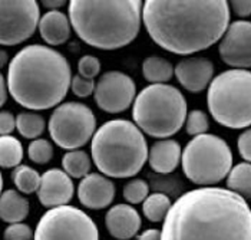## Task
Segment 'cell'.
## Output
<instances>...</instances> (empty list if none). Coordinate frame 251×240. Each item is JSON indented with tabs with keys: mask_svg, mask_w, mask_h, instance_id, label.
I'll use <instances>...</instances> for the list:
<instances>
[{
	"mask_svg": "<svg viewBox=\"0 0 251 240\" xmlns=\"http://www.w3.org/2000/svg\"><path fill=\"white\" fill-rule=\"evenodd\" d=\"M161 240H251L250 206L228 188H194L173 203Z\"/></svg>",
	"mask_w": 251,
	"mask_h": 240,
	"instance_id": "6da1fadb",
	"label": "cell"
},
{
	"mask_svg": "<svg viewBox=\"0 0 251 240\" xmlns=\"http://www.w3.org/2000/svg\"><path fill=\"white\" fill-rule=\"evenodd\" d=\"M226 0H147L142 19L150 38L167 52L193 55L223 39L230 26Z\"/></svg>",
	"mask_w": 251,
	"mask_h": 240,
	"instance_id": "7a4b0ae2",
	"label": "cell"
},
{
	"mask_svg": "<svg viewBox=\"0 0 251 240\" xmlns=\"http://www.w3.org/2000/svg\"><path fill=\"white\" fill-rule=\"evenodd\" d=\"M72 68L56 49L29 45L12 58L6 82L12 98L20 107L45 111L59 107L72 85Z\"/></svg>",
	"mask_w": 251,
	"mask_h": 240,
	"instance_id": "3957f363",
	"label": "cell"
},
{
	"mask_svg": "<svg viewBox=\"0 0 251 240\" xmlns=\"http://www.w3.org/2000/svg\"><path fill=\"white\" fill-rule=\"evenodd\" d=\"M141 0H72L69 19L77 38L102 51L121 49L134 42L141 30Z\"/></svg>",
	"mask_w": 251,
	"mask_h": 240,
	"instance_id": "277c9868",
	"label": "cell"
},
{
	"mask_svg": "<svg viewBox=\"0 0 251 240\" xmlns=\"http://www.w3.org/2000/svg\"><path fill=\"white\" fill-rule=\"evenodd\" d=\"M91 153L100 174L111 179L134 177L150 156L144 133L128 120L102 124L92 138Z\"/></svg>",
	"mask_w": 251,
	"mask_h": 240,
	"instance_id": "5b68a950",
	"label": "cell"
},
{
	"mask_svg": "<svg viewBox=\"0 0 251 240\" xmlns=\"http://www.w3.org/2000/svg\"><path fill=\"white\" fill-rule=\"evenodd\" d=\"M187 100L182 92L168 83L148 85L132 105V118L138 128L156 140L176 134L187 121Z\"/></svg>",
	"mask_w": 251,
	"mask_h": 240,
	"instance_id": "8992f818",
	"label": "cell"
},
{
	"mask_svg": "<svg viewBox=\"0 0 251 240\" xmlns=\"http://www.w3.org/2000/svg\"><path fill=\"white\" fill-rule=\"evenodd\" d=\"M207 105L215 122L231 130L251 127V72L230 69L218 74L208 86Z\"/></svg>",
	"mask_w": 251,
	"mask_h": 240,
	"instance_id": "52a82bcc",
	"label": "cell"
},
{
	"mask_svg": "<svg viewBox=\"0 0 251 240\" xmlns=\"http://www.w3.org/2000/svg\"><path fill=\"white\" fill-rule=\"evenodd\" d=\"M184 176L197 186H215L228 177L232 170L230 145L218 135L194 137L182 150Z\"/></svg>",
	"mask_w": 251,
	"mask_h": 240,
	"instance_id": "ba28073f",
	"label": "cell"
},
{
	"mask_svg": "<svg viewBox=\"0 0 251 240\" xmlns=\"http://www.w3.org/2000/svg\"><path fill=\"white\" fill-rule=\"evenodd\" d=\"M48 130L58 147L74 151L94 138L97 118L88 105L69 101L55 108L49 118Z\"/></svg>",
	"mask_w": 251,
	"mask_h": 240,
	"instance_id": "9c48e42d",
	"label": "cell"
},
{
	"mask_svg": "<svg viewBox=\"0 0 251 240\" xmlns=\"http://www.w3.org/2000/svg\"><path fill=\"white\" fill-rule=\"evenodd\" d=\"M33 240H99L97 224L75 206L49 209L38 221Z\"/></svg>",
	"mask_w": 251,
	"mask_h": 240,
	"instance_id": "30bf717a",
	"label": "cell"
},
{
	"mask_svg": "<svg viewBox=\"0 0 251 240\" xmlns=\"http://www.w3.org/2000/svg\"><path fill=\"white\" fill-rule=\"evenodd\" d=\"M0 42L16 46L27 40L39 29L40 9L36 0L0 1Z\"/></svg>",
	"mask_w": 251,
	"mask_h": 240,
	"instance_id": "8fae6325",
	"label": "cell"
},
{
	"mask_svg": "<svg viewBox=\"0 0 251 240\" xmlns=\"http://www.w3.org/2000/svg\"><path fill=\"white\" fill-rule=\"evenodd\" d=\"M136 85L134 80L119 71H109L99 77L94 98L97 105L108 114H119L134 105Z\"/></svg>",
	"mask_w": 251,
	"mask_h": 240,
	"instance_id": "7c38bea8",
	"label": "cell"
},
{
	"mask_svg": "<svg viewBox=\"0 0 251 240\" xmlns=\"http://www.w3.org/2000/svg\"><path fill=\"white\" fill-rule=\"evenodd\" d=\"M220 58L232 69L251 68V22H231L218 45Z\"/></svg>",
	"mask_w": 251,
	"mask_h": 240,
	"instance_id": "4fadbf2b",
	"label": "cell"
},
{
	"mask_svg": "<svg viewBox=\"0 0 251 240\" xmlns=\"http://www.w3.org/2000/svg\"><path fill=\"white\" fill-rule=\"evenodd\" d=\"M75 193V186L71 176L63 170L50 168L43 173L38 190L39 203L46 209L68 206Z\"/></svg>",
	"mask_w": 251,
	"mask_h": 240,
	"instance_id": "5bb4252c",
	"label": "cell"
},
{
	"mask_svg": "<svg viewBox=\"0 0 251 240\" xmlns=\"http://www.w3.org/2000/svg\"><path fill=\"white\" fill-rule=\"evenodd\" d=\"M115 184L112 180L99 173L88 174L77 186V199L83 207L91 210L109 207L115 199Z\"/></svg>",
	"mask_w": 251,
	"mask_h": 240,
	"instance_id": "9a60e30c",
	"label": "cell"
},
{
	"mask_svg": "<svg viewBox=\"0 0 251 240\" xmlns=\"http://www.w3.org/2000/svg\"><path fill=\"white\" fill-rule=\"evenodd\" d=\"M175 77L188 92L198 94L211 85L214 63L207 58H185L175 66Z\"/></svg>",
	"mask_w": 251,
	"mask_h": 240,
	"instance_id": "2e32d148",
	"label": "cell"
},
{
	"mask_svg": "<svg viewBox=\"0 0 251 240\" xmlns=\"http://www.w3.org/2000/svg\"><path fill=\"white\" fill-rule=\"evenodd\" d=\"M141 216L129 204H116L105 214V226L109 235L116 240L135 238L141 229Z\"/></svg>",
	"mask_w": 251,
	"mask_h": 240,
	"instance_id": "e0dca14e",
	"label": "cell"
},
{
	"mask_svg": "<svg viewBox=\"0 0 251 240\" xmlns=\"http://www.w3.org/2000/svg\"><path fill=\"white\" fill-rule=\"evenodd\" d=\"M182 160V151L179 142L171 138L155 141L150 148L148 164L155 173L170 174L179 165Z\"/></svg>",
	"mask_w": 251,
	"mask_h": 240,
	"instance_id": "ac0fdd59",
	"label": "cell"
},
{
	"mask_svg": "<svg viewBox=\"0 0 251 240\" xmlns=\"http://www.w3.org/2000/svg\"><path fill=\"white\" fill-rule=\"evenodd\" d=\"M72 23L69 16L59 10L46 12L39 22V33L42 39L50 46L66 43L71 38Z\"/></svg>",
	"mask_w": 251,
	"mask_h": 240,
	"instance_id": "d6986e66",
	"label": "cell"
},
{
	"mask_svg": "<svg viewBox=\"0 0 251 240\" xmlns=\"http://www.w3.org/2000/svg\"><path fill=\"white\" fill-rule=\"evenodd\" d=\"M29 214V201L18 190H4L0 199V217L7 224L22 223Z\"/></svg>",
	"mask_w": 251,
	"mask_h": 240,
	"instance_id": "ffe728a7",
	"label": "cell"
},
{
	"mask_svg": "<svg viewBox=\"0 0 251 240\" xmlns=\"http://www.w3.org/2000/svg\"><path fill=\"white\" fill-rule=\"evenodd\" d=\"M142 75L151 85L167 83L175 75V68L162 56H148L142 62Z\"/></svg>",
	"mask_w": 251,
	"mask_h": 240,
	"instance_id": "44dd1931",
	"label": "cell"
},
{
	"mask_svg": "<svg viewBox=\"0 0 251 240\" xmlns=\"http://www.w3.org/2000/svg\"><path fill=\"white\" fill-rule=\"evenodd\" d=\"M227 188L241 196L244 200H251V164L240 162L232 167L227 177Z\"/></svg>",
	"mask_w": 251,
	"mask_h": 240,
	"instance_id": "7402d4cb",
	"label": "cell"
},
{
	"mask_svg": "<svg viewBox=\"0 0 251 240\" xmlns=\"http://www.w3.org/2000/svg\"><path fill=\"white\" fill-rule=\"evenodd\" d=\"M173 207L171 199L164 193H152L142 203V213L151 223H164Z\"/></svg>",
	"mask_w": 251,
	"mask_h": 240,
	"instance_id": "603a6c76",
	"label": "cell"
},
{
	"mask_svg": "<svg viewBox=\"0 0 251 240\" xmlns=\"http://www.w3.org/2000/svg\"><path fill=\"white\" fill-rule=\"evenodd\" d=\"M91 165L92 161L89 159V154L80 150L68 151L62 157L63 171L74 179H85L91 171Z\"/></svg>",
	"mask_w": 251,
	"mask_h": 240,
	"instance_id": "cb8c5ba5",
	"label": "cell"
},
{
	"mask_svg": "<svg viewBox=\"0 0 251 240\" xmlns=\"http://www.w3.org/2000/svg\"><path fill=\"white\" fill-rule=\"evenodd\" d=\"M0 164L1 168H16L23 160V147L16 137L3 135L0 138Z\"/></svg>",
	"mask_w": 251,
	"mask_h": 240,
	"instance_id": "d4e9b609",
	"label": "cell"
},
{
	"mask_svg": "<svg viewBox=\"0 0 251 240\" xmlns=\"http://www.w3.org/2000/svg\"><path fill=\"white\" fill-rule=\"evenodd\" d=\"M12 181L16 186V188L23 194H32V193H38L39 187H40V181L42 176L38 171L29 165H23L20 164L19 167H16L12 173Z\"/></svg>",
	"mask_w": 251,
	"mask_h": 240,
	"instance_id": "484cf974",
	"label": "cell"
},
{
	"mask_svg": "<svg viewBox=\"0 0 251 240\" xmlns=\"http://www.w3.org/2000/svg\"><path fill=\"white\" fill-rule=\"evenodd\" d=\"M16 120L18 131L26 140H38L46 130V122L43 117H40L36 112H20Z\"/></svg>",
	"mask_w": 251,
	"mask_h": 240,
	"instance_id": "4316f807",
	"label": "cell"
},
{
	"mask_svg": "<svg viewBox=\"0 0 251 240\" xmlns=\"http://www.w3.org/2000/svg\"><path fill=\"white\" fill-rule=\"evenodd\" d=\"M27 157L35 164H48L53 159V145L45 138L32 141L27 147Z\"/></svg>",
	"mask_w": 251,
	"mask_h": 240,
	"instance_id": "83f0119b",
	"label": "cell"
},
{
	"mask_svg": "<svg viewBox=\"0 0 251 240\" xmlns=\"http://www.w3.org/2000/svg\"><path fill=\"white\" fill-rule=\"evenodd\" d=\"M208 130H210V120L204 111L193 109L188 112L187 121H185V131L188 135H193V137L204 135L207 134Z\"/></svg>",
	"mask_w": 251,
	"mask_h": 240,
	"instance_id": "f1b7e54d",
	"label": "cell"
},
{
	"mask_svg": "<svg viewBox=\"0 0 251 240\" xmlns=\"http://www.w3.org/2000/svg\"><path fill=\"white\" fill-rule=\"evenodd\" d=\"M150 186L148 183L142 179H134L131 180L125 187H124V199L128 201L129 204H139L147 200L150 196Z\"/></svg>",
	"mask_w": 251,
	"mask_h": 240,
	"instance_id": "f546056e",
	"label": "cell"
},
{
	"mask_svg": "<svg viewBox=\"0 0 251 240\" xmlns=\"http://www.w3.org/2000/svg\"><path fill=\"white\" fill-rule=\"evenodd\" d=\"M79 75L86 80H95L100 74V60L94 55H85L77 62Z\"/></svg>",
	"mask_w": 251,
	"mask_h": 240,
	"instance_id": "4dcf8cb0",
	"label": "cell"
},
{
	"mask_svg": "<svg viewBox=\"0 0 251 240\" xmlns=\"http://www.w3.org/2000/svg\"><path fill=\"white\" fill-rule=\"evenodd\" d=\"M32 238H35V232H32L30 226L26 223L9 224L3 233L4 240H32Z\"/></svg>",
	"mask_w": 251,
	"mask_h": 240,
	"instance_id": "1f68e13d",
	"label": "cell"
},
{
	"mask_svg": "<svg viewBox=\"0 0 251 240\" xmlns=\"http://www.w3.org/2000/svg\"><path fill=\"white\" fill-rule=\"evenodd\" d=\"M95 88H97V82L94 80H86L80 75H75L72 78L71 89L79 98H88L89 95H94Z\"/></svg>",
	"mask_w": 251,
	"mask_h": 240,
	"instance_id": "d6a6232c",
	"label": "cell"
},
{
	"mask_svg": "<svg viewBox=\"0 0 251 240\" xmlns=\"http://www.w3.org/2000/svg\"><path fill=\"white\" fill-rule=\"evenodd\" d=\"M237 148L240 156L246 160V162L251 164V127L244 130L237 140Z\"/></svg>",
	"mask_w": 251,
	"mask_h": 240,
	"instance_id": "836d02e7",
	"label": "cell"
},
{
	"mask_svg": "<svg viewBox=\"0 0 251 240\" xmlns=\"http://www.w3.org/2000/svg\"><path fill=\"white\" fill-rule=\"evenodd\" d=\"M15 130H18V120L10 111H1L0 114V133L3 135H10Z\"/></svg>",
	"mask_w": 251,
	"mask_h": 240,
	"instance_id": "e575fe53",
	"label": "cell"
},
{
	"mask_svg": "<svg viewBox=\"0 0 251 240\" xmlns=\"http://www.w3.org/2000/svg\"><path fill=\"white\" fill-rule=\"evenodd\" d=\"M230 9L238 18H249L251 15V0H231Z\"/></svg>",
	"mask_w": 251,
	"mask_h": 240,
	"instance_id": "d590c367",
	"label": "cell"
},
{
	"mask_svg": "<svg viewBox=\"0 0 251 240\" xmlns=\"http://www.w3.org/2000/svg\"><path fill=\"white\" fill-rule=\"evenodd\" d=\"M136 240H161V230L158 229H147L141 235H138Z\"/></svg>",
	"mask_w": 251,
	"mask_h": 240,
	"instance_id": "8d00e7d4",
	"label": "cell"
},
{
	"mask_svg": "<svg viewBox=\"0 0 251 240\" xmlns=\"http://www.w3.org/2000/svg\"><path fill=\"white\" fill-rule=\"evenodd\" d=\"M42 3L49 10H58L59 7H63L68 1H65V0H43Z\"/></svg>",
	"mask_w": 251,
	"mask_h": 240,
	"instance_id": "74e56055",
	"label": "cell"
},
{
	"mask_svg": "<svg viewBox=\"0 0 251 240\" xmlns=\"http://www.w3.org/2000/svg\"><path fill=\"white\" fill-rule=\"evenodd\" d=\"M0 83H1V100H0V104L4 105L6 104V100L9 97V88H7V82H6V77L1 75V80H0Z\"/></svg>",
	"mask_w": 251,
	"mask_h": 240,
	"instance_id": "f35d334b",
	"label": "cell"
},
{
	"mask_svg": "<svg viewBox=\"0 0 251 240\" xmlns=\"http://www.w3.org/2000/svg\"><path fill=\"white\" fill-rule=\"evenodd\" d=\"M6 63H7V55H6V52H4V51H1V63H0V65H1V66H4Z\"/></svg>",
	"mask_w": 251,
	"mask_h": 240,
	"instance_id": "ab89813d",
	"label": "cell"
}]
</instances>
